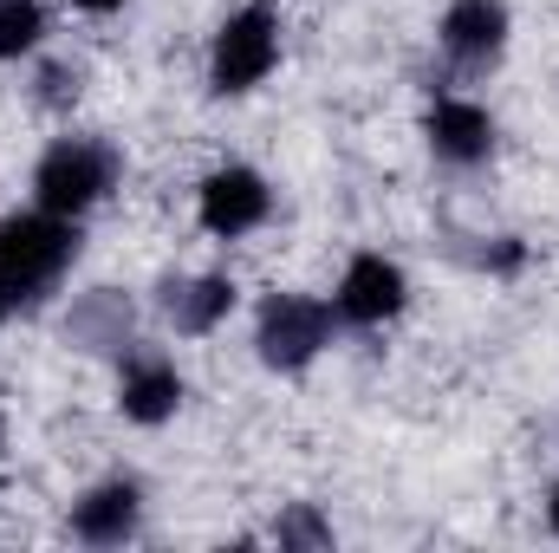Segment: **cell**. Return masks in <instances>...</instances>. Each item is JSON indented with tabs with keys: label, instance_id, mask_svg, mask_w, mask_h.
<instances>
[{
	"label": "cell",
	"instance_id": "obj_5",
	"mask_svg": "<svg viewBox=\"0 0 559 553\" xmlns=\"http://www.w3.org/2000/svg\"><path fill=\"white\" fill-rule=\"evenodd\" d=\"M267 209H274L267 183H261L254 169H241V163H228V169H215V176L202 183V228H209V235H228V242H235V235L261 228Z\"/></svg>",
	"mask_w": 559,
	"mask_h": 553
},
{
	"label": "cell",
	"instance_id": "obj_4",
	"mask_svg": "<svg viewBox=\"0 0 559 553\" xmlns=\"http://www.w3.org/2000/svg\"><path fill=\"white\" fill-rule=\"evenodd\" d=\"M332 339V306L325 299H306V293H274L261 306V326H254V345L274 372H299L325 352Z\"/></svg>",
	"mask_w": 559,
	"mask_h": 553
},
{
	"label": "cell",
	"instance_id": "obj_16",
	"mask_svg": "<svg viewBox=\"0 0 559 553\" xmlns=\"http://www.w3.org/2000/svg\"><path fill=\"white\" fill-rule=\"evenodd\" d=\"M79 7H92V13H111V7H124V0H79Z\"/></svg>",
	"mask_w": 559,
	"mask_h": 553
},
{
	"label": "cell",
	"instance_id": "obj_9",
	"mask_svg": "<svg viewBox=\"0 0 559 553\" xmlns=\"http://www.w3.org/2000/svg\"><path fill=\"white\" fill-rule=\"evenodd\" d=\"M163 319L176 326V332H215L228 313H235V280L228 274H195V280H163Z\"/></svg>",
	"mask_w": 559,
	"mask_h": 553
},
{
	"label": "cell",
	"instance_id": "obj_3",
	"mask_svg": "<svg viewBox=\"0 0 559 553\" xmlns=\"http://www.w3.org/2000/svg\"><path fill=\"white\" fill-rule=\"evenodd\" d=\"M274 59H280V20L267 0H254V7L222 20L215 52H209V85L215 92H254L274 72Z\"/></svg>",
	"mask_w": 559,
	"mask_h": 553
},
{
	"label": "cell",
	"instance_id": "obj_2",
	"mask_svg": "<svg viewBox=\"0 0 559 553\" xmlns=\"http://www.w3.org/2000/svg\"><path fill=\"white\" fill-rule=\"evenodd\" d=\"M111 183H118V156H111L105 143H92V138L52 143V150L39 156V169H33L39 209H46V215H72V222H79Z\"/></svg>",
	"mask_w": 559,
	"mask_h": 553
},
{
	"label": "cell",
	"instance_id": "obj_10",
	"mask_svg": "<svg viewBox=\"0 0 559 553\" xmlns=\"http://www.w3.org/2000/svg\"><path fill=\"white\" fill-rule=\"evenodd\" d=\"M423 131H429V150L442 163H481L495 150V118L481 105H468V98H436Z\"/></svg>",
	"mask_w": 559,
	"mask_h": 553
},
{
	"label": "cell",
	"instance_id": "obj_15",
	"mask_svg": "<svg viewBox=\"0 0 559 553\" xmlns=\"http://www.w3.org/2000/svg\"><path fill=\"white\" fill-rule=\"evenodd\" d=\"M39 85H46V105H72V98H79V72H72V66H46Z\"/></svg>",
	"mask_w": 559,
	"mask_h": 553
},
{
	"label": "cell",
	"instance_id": "obj_13",
	"mask_svg": "<svg viewBox=\"0 0 559 553\" xmlns=\"http://www.w3.org/2000/svg\"><path fill=\"white\" fill-rule=\"evenodd\" d=\"M39 33H46V7L39 0H0V59L33 52Z\"/></svg>",
	"mask_w": 559,
	"mask_h": 553
},
{
	"label": "cell",
	"instance_id": "obj_11",
	"mask_svg": "<svg viewBox=\"0 0 559 553\" xmlns=\"http://www.w3.org/2000/svg\"><path fill=\"white\" fill-rule=\"evenodd\" d=\"M176 404H182V378H176L169 358H131L124 365L118 411L131 416V423H163V416H176Z\"/></svg>",
	"mask_w": 559,
	"mask_h": 553
},
{
	"label": "cell",
	"instance_id": "obj_1",
	"mask_svg": "<svg viewBox=\"0 0 559 553\" xmlns=\"http://www.w3.org/2000/svg\"><path fill=\"white\" fill-rule=\"evenodd\" d=\"M79 255V228L72 215H7L0 222V319H13L20 306H33L52 280L72 268Z\"/></svg>",
	"mask_w": 559,
	"mask_h": 553
},
{
	"label": "cell",
	"instance_id": "obj_14",
	"mask_svg": "<svg viewBox=\"0 0 559 553\" xmlns=\"http://www.w3.org/2000/svg\"><path fill=\"white\" fill-rule=\"evenodd\" d=\"M332 541V528L312 515V508H293L286 521H280V548H325Z\"/></svg>",
	"mask_w": 559,
	"mask_h": 553
},
{
	"label": "cell",
	"instance_id": "obj_8",
	"mask_svg": "<svg viewBox=\"0 0 559 553\" xmlns=\"http://www.w3.org/2000/svg\"><path fill=\"white\" fill-rule=\"evenodd\" d=\"M138 508H143L138 482H98L72 502V534L92 541V548H118V541L138 534Z\"/></svg>",
	"mask_w": 559,
	"mask_h": 553
},
{
	"label": "cell",
	"instance_id": "obj_12",
	"mask_svg": "<svg viewBox=\"0 0 559 553\" xmlns=\"http://www.w3.org/2000/svg\"><path fill=\"white\" fill-rule=\"evenodd\" d=\"M85 352H111V345H124V332H131V306L118 299V293H92L79 313H72V326H66Z\"/></svg>",
	"mask_w": 559,
	"mask_h": 553
},
{
	"label": "cell",
	"instance_id": "obj_7",
	"mask_svg": "<svg viewBox=\"0 0 559 553\" xmlns=\"http://www.w3.org/2000/svg\"><path fill=\"white\" fill-rule=\"evenodd\" d=\"M436 33L455 66H495L508 46V0H449Z\"/></svg>",
	"mask_w": 559,
	"mask_h": 553
},
{
	"label": "cell",
	"instance_id": "obj_17",
	"mask_svg": "<svg viewBox=\"0 0 559 553\" xmlns=\"http://www.w3.org/2000/svg\"><path fill=\"white\" fill-rule=\"evenodd\" d=\"M547 515H554V534H559V489H554V508H547Z\"/></svg>",
	"mask_w": 559,
	"mask_h": 553
},
{
	"label": "cell",
	"instance_id": "obj_6",
	"mask_svg": "<svg viewBox=\"0 0 559 553\" xmlns=\"http://www.w3.org/2000/svg\"><path fill=\"white\" fill-rule=\"evenodd\" d=\"M404 293H411V280L397 261H384V255H358L345 280H338V319H352V326H384V319H397L404 313Z\"/></svg>",
	"mask_w": 559,
	"mask_h": 553
}]
</instances>
